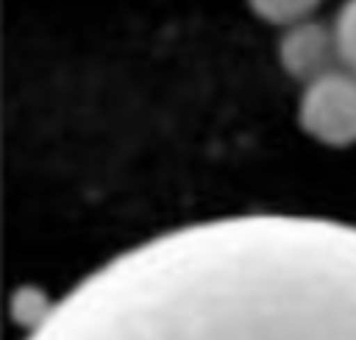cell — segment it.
<instances>
[{
  "instance_id": "1",
  "label": "cell",
  "mask_w": 356,
  "mask_h": 340,
  "mask_svg": "<svg viewBox=\"0 0 356 340\" xmlns=\"http://www.w3.org/2000/svg\"><path fill=\"white\" fill-rule=\"evenodd\" d=\"M25 340H356V223L248 212L111 256Z\"/></svg>"
},
{
  "instance_id": "2",
  "label": "cell",
  "mask_w": 356,
  "mask_h": 340,
  "mask_svg": "<svg viewBox=\"0 0 356 340\" xmlns=\"http://www.w3.org/2000/svg\"><path fill=\"white\" fill-rule=\"evenodd\" d=\"M298 120L303 131L331 148L356 142V75L331 67L303 84Z\"/></svg>"
},
{
  "instance_id": "3",
  "label": "cell",
  "mask_w": 356,
  "mask_h": 340,
  "mask_svg": "<svg viewBox=\"0 0 356 340\" xmlns=\"http://www.w3.org/2000/svg\"><path fill=\"white\" fill-rule=\"evenodd\" d=\"M278 59H281V67L303 84L337 67L331 28L312 20L286 25V33L281 36V45H278Z\"/></svg>"
},
{
  "instance_id": "4",
  "label": "cell",
  "mask_w": 356,
  "mask_h": 340,
  "mask_svg": "<svg viewBox=\"0 0 356 340\" xmlns=\"http://www.w3.org/2000/svg\"><path fill=\"white\" fill-rule=\"evenodd\" d=\"M337 67L356 75V0H345L331 25Z\"/></svg>"
},
{
  "instance_id": "5",
  "label": "cell",
  "mask_w": 356,
  "mask_h": 340,
  "mask_svg": "<svg viewBox=\"0 0 356 340\" xmlns=\"http://www.w3.org/2000/svg\"><path fill=\"white\" fill-rule=\"evenodd\" d=\"M253 14H259L264 22L273 25H295L300 20H309V14L317 8L320 0H248Z\"/></svg>"
}]
</instances>
